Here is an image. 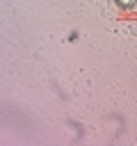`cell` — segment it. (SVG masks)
I'll return each mask as SVG.
<instances>
[{
	"instance_id": "1",
	"label": "cell",
	"mask_w": 137,
	"mask_h": 146,
	"mask_svg": "<svg viewBox=\"0 0 137 146\" xmlns=\"http://www.w3.org/2000/svg\"><path fill=\"white\" fill-rule=\"evenodd\" d=\"M116 5H121V7H126V9H130V7L135 5V0H116Z\"/></svg>"
}]
</instances>
